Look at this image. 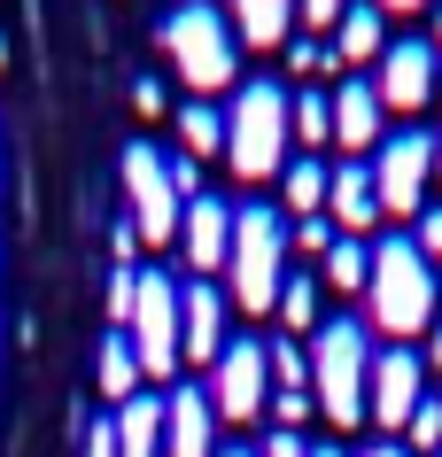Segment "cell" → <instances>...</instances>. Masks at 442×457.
I'll list each match as a JSON object with an SVG mask.
<instances>
[{
  "label": "cell",
  "mask_w": 442,
  "mask_h": 457,
  "mask_svg": "<svg viewBox=\"0 0 442 457\" xmlns=\"http://www.w3.org/2000/svg\"><path fill=\"white\" fill-rule=\"evenodd\" d=\"M380 94H372V78H349V86H334V140L349 147V163H365L372 147H380Z\"/></svg>",
  "instance_id": "2e32d148"
},
{
  "label": "cell",
  "mask_w": 442,
  "mask_h": 457,
  "mask_svg": "<svg viewBox=\"0 0 442 457\" xmlns=\"http://www.w3.org/2000/svg\"><path fill=\"white\" fill-rule=\"evenodd\" d=\"M132 117H163V78H132Z\"/></svg>",
  "instance_id": "836d02e7"
},
{
  "label": "cell",
  "mask_w": 442,
  "mask_h": 457,
  "mask_svg": "<svg viewBox=\"0 0 442 457\" xmlns=\"http://www.w3.org/2000/svg\"><path fill=\"white\" fill-rule=\"evenodd\" d=\"M412 248L427 256V264H442V210H419V225H412Z\"/></svg>",
  "instance_id": "d6a6232c"
},
{
  "label": "cell",
  "mask_w": 442,
  "mask_h": 457,
  "mask_svg": "<svg viewBox=\"0 0 442 457\" xmlns=\"http://www.w3.org/2000/svg\"><path fill=\"white\" fill-rule=\"evenodd\" d=\"M179 256L202 271H225V256H233V210H225L218 194H195L187 210H179Z\"/></svg>",
  "instance_id": "4fadbf2b"
},
{
  "label": "cell",
  "mask_w": 442,
  "mask_h": 457,
  "mask_svg": "<svg viewBox=\"0 0 442 457\" xmlns=\"http://www.w3.org/2000/svg\"><path fill=\"white\" fill-rule=\"evenodd\" d=\"M117 457H163V395H132L117 403Z\"/></svg>",
  "instance_id": "ac0fdd59"
},
{
  "label": "cell",
  "mask_w": 442,
  "mask_h": 457,
  "mask_svg": "<svg viewBox=\"0 0 442 457\" xmlns=\"http://www.w3.org/2000/svg\"><path fill=\"white\" fill-rule=\"evenodd\" d=\"M435 86H442V47L435 39H388V54L372 62V94H380V109H396V117L427 109Z\"/></svg>",
  "instance_id": "30bf717a"
},
{
  "label": "cell",
  "mask_w": 442,
  "mask_h": 457,
  "mask_svg": "<svg viewBox=\"0 0 442 457\" xmlns=\"http://www.w3.org/2000/svg\"><path fill=\"white\" fill-rule=\"evenodd\" d=\"M94 380H101V395H109V403H132V395H140V357H132V341L117 334V326H109V341H101V364H94Z\"/></svg>",
  "instance_id": "7402d4cb"
},
{
  "label": "cell",
  "mask_w": 442,
  "mask_h": 457,
  "mask_svg": "<svg viewBox=\"0 0 442 457\" xmlns=\"http://www.w3.org/2000/svg\"><path fill=\"white\" fill-rule=\"evenodd\" d=\"M210 403H218V427H256L271 411V364L256 334L225 341V357L210 364Z\"/></svg>",
  "instance_id": "9c48e42d"
},
{
  "label": "cell",
  "mask_w": 442,
  "mask_h": 457,
  "mask_svg": "<svg viewBox=\"0 0 442 457\" xmlns=\"http://www.w3.org/2000/svg\"><path fill=\"white\" fill-rule=\"evenodd\" d=\"M380 16H419V8H435V0H372Z\"/></svg>",
  "instance_id": "8d00e7d4"
},
{
  "label": "cell",
  "mask_w": 442,
  "mask_h": 457,
  "mask_svg": "<svg viewBox=\"0 0 442 457\" xmlns=\"http://www.w3.org/2000/svg\"><path fill=\"white\" fill-rule=\"evenodd\" d=\"M435 179H442V140H435Z\"/></svg>",
  "instance_id": "b9f144b4"
},
{
  "label": "cell",
  "mask_w": 442,
  "mask_h": 457,
  "mask_svg": "<svg viewBox=\"0 0 442 457\" xmlns=\"http://www.w3.org/2000/svg\"><path fill=\"white\" fill-rule=\"evenodd\" d=\"M71 434H78V457H117V427L109 419H71Z\"/></svg>",
  "instance_id": "f1b7e54d"
},
{
  "label": "cell",
  "mask_w": 442,
  "mask_h": 457,
  "mask_svg": "<svg viewBox=\"0 0 442 457\" xmlns=\"http://www.w3.org/2000/svg\"><path fill=\"white\" fill-rule=\"evenodd\" d=\"M288 140H295V94L271 78H241L233 109H225V163L233 179H279L288 170Z\"/></svg>",
  "instance_id": "7a4b0ae2"
},
{
  "label": "cell",
  "mask_w": 442,
  "mask_h": 457,
  "mask_svg": "<svg viewBox=\"0 0 442 457\" xmlns=\"http://www.w3.org/2000/svg\"><path fill=\"white\" fill-rule=\"evenodd\" d=\"M124 217H132V233H140V248H171L179 241V187H171V155L163 147L132 140L124 147Z\"/></svg>",
  "instance_id": "8992f818"
},
{
  "label": "cell",
  "mask_w": 442,
  "mask_h": 457,
  "mask_svg": "<svg viewBox=\"0 0 442 457\" xmlns=\"http://www.w3.org/2000/svg\"><path fill=\"white\" fill-rule=\"evenodd\" d=\"M218 364L225 357V295L210 287V279H195V287H179V364Z\"/></svg>",
  "instance_id": "5bb4252c"
},
{
  "label": "cell",
  "mask_w": 442,
  "mask_h": 457,
  "mask_svg": "<svg viewBox=\"0 0 442 457\" xmlns=\"http://www.w3.org/2000/svg\"><path fill=\"white\" fill-rule=\"evenodd\" d=\"M163 457H218V403H210V387L179 380L163 395Z\"/></svg>",
  "instance_id": "7c38bea8"
},
{
  "label": "cell",
  "mask_w": 442,
  "mask_h": 457,
  "mask_svg": "<svg viewBox=\"0 0 442 457\" xmlns=\"http://www.w3.org/2000/svg\"><path fill=\"white\" fill-rule=\"evenodd\" d=\"M271 318H279V334H319V271H288V287H279V303H271Z\"/></svg>",
  "instance_id": "603a6c76"
},
{
  "label": "cell",
  "mask_w": 442,
  "mask_h": 457,
  "mask_svg": "<svg viewBox=\"0 0 442 457\" xmlns=\"http://www.w3.org/2000/svg\"><path fill=\"white\" fill-rule=\"evenodd\" d=\"M295 241L311 248V256H326V248H334V217H303V225H295Z\"/></svg>",
  "instance_id": "e575fe53"
},
{
  "label": "cell",
  "mask_w": 442,
  "mask_h": 457,
  "mask_svg": "<svg viewBox=\"0 0 442 457\" xmlns=\"http://www.w3.org/2000/svg\"><path fill=\"white\" fill-rule=\"evenodd\" d=\"M427 24H435V47H442V0H435V8H427Z\"/></svg>",
  "instance_id": "ab89813d"
},
{
  "label": "cell",
  "mask_w": 442,
  "mask_h": 457,
  "mask_svg": "<svg viewBox=\"0 0 442 457\" xmlns=\"http://www.w3.org/2000/svg\"><path fill=\"white\" fill-rule=\"evenodd\" d=\"M326 187H334V163H319V155H295V163L279 170V202H288L295 225H303V217H326Z\"/></svg>",
  "instance_id": "ffe728a7"
},
{
  "label": "cell",
  "mask_w": 442,
  "mask_h": 457,
  "mask_svg": "<svg viewBox=\"0 0 442 457\" xmlns=\"http://www.w3.org/2000/svg\"><path fill=\"white\" fill-rule=\"evenodd\" d=\"M404 434H412V450H427V457L442 450V403H435V395L412 411V427H404Z\"/></svg>",
  "instance_id": "f546056e"
},
{
  "label": "cell",
  "mask_w": 442,
  "mask_h": 457,
  "mask_svg": "<svg viewBox=\"0 0 442 457\" xmlns=\"http://www.w3.org/2000/svg\"><path fill=\"white\" fill-rule=\"evenodd\" d=\"M288 210H271V202H248L233 210V256H225V279H233V303L248 311H271L279 287H288Z\"/></svg>",
  "instance_id": "5b68a950"
},
{
  "label": "cell",
  "mask_w": 442,
  "mask_h": 457,
  "mask_svg": "<svg viewBox=\"0 0 442 457\" xmlns=\"http://www.w3.org/2000/svg\"><path fill=\"white\" fill-rule=\"evenodd\" d=\"M256 457H311V442H303V434H279V427H271V434H264V450H256Z\"/></svg>",
  "instance_id": "d590c367"
},
{
  "label": "cell",
  "mask_w": 442,
  "mask_h": 457,
  "mask_svg": "<svg viewBox=\"0 0 442 457\" xmlns=\"http://www.w3.org/2000/svg\"><path fill=\"white\" fill-rule=\"evenodd\" d=\"M365 457H412V450H396V442H372V450Z\"/></svg>",
  "instance_id": "f35d334b"
},
{
  "label": "cell",
  "mask_w": 442,
  "mask_h": 457,
  "mask_svg": "<svg viewBox=\"0 0 442 457\" xmlns=\"http://www.w3.org/2000/svg\"><path fill=\"white\" fill-rule=\"evenodd\" d=\"M295 16L311 24V39H334V31H342V16H349V0H295Z\"/></svg>",
  "instance_id": "83f0119b"
},
{
  "label": "cell",
  "mask_w": 442,
  "mask_h": 457,
  "mask_svg": "<svg viewBox=\"0 0 442 457\" xmlns=\"http://www.w3.org/2000/svg\"><path fill=\"white\" fill-rule=\"evenodd\" d=\"M264 364H271V387H279V395H311V341L264 334Z\"/></svg>",
  "instance_id": "cb8c5ba5"
},
{
  "label": "cell",
  "mask_w": 442,
  "mask_h": 457,
  "mask_svg": "<svg viewBox=\"0 0 442 457\" xmlns=\"http://www.w3.org/2000/svg\"><path fill=\"white\" fill-rule=\"evenodd\" d=\"M311 457H349V450H334V442H319V450H311Z\"/></svg>",
  "instance_id": "60d3db41"
},
{
  "label": "cell",
  "mask_w": 442,
  "mask_h": 457,
  "mask_svg": "<svg viewBox=\"0 0 442 457\" xmlns=\"http://www.w3.org/2000/svg\"><path fill=\"white\" fill-rule=\"evenodd\" d=\"M271 427L303 434V427H311V395H271Z\"/></svg>",
  "instance_id": "1f68e13d"
},
{
  "label": "cell",
  "mask_w": 442,
  "mask_h": 457,
  "mask_svg": "<svg viewBox=\"0 0 442 457\" xmlns=\"http://www.w3.org/2000/svg\"><path fill=\"white\" fill-rule=\"evenodd\" d=\"M365 387H372V326L365 318H326L311 334V403L326 427H365Z\"/></svg>",
  "instance_id": "3957f363"
},
{
  "label": "cell",
  "mask_w": 442,
  "mask_h": 457,
  "mask_svg": "<svg viewBox=\"0 0 442 457\" xmlns=\"http://www.w3.org/2000/svg\"><path fill=\"white\" fill-rule=\"evenodd\" d=\"M427 364H442V318L427 326Z\"/></svg>",
  "instance_id": "74e56055"
},
{
  "label": "cell",
  "mask_w": 442,
  "mask_h": 457,
  "mask_svg": "<svg viewBox=\"0 0 442 457\" xmlns=\"http://www.w3.org/2000/svg\"><path fill=\"white\" fill-rule=\"evenodd\" d=\"M319 279H326V295H357V303H365V287H372V241L334 233V248L319 256Z\"/></svg>",
  "instance_id": "d6986e66"
},
{
  "label": "cell",
  "mask_w": 442,
  "mask_h": 457,
  "mask_svg": "<svg viewBox=\"0 0 442 457\" xmlns=\"http://www.w3.org/2000/svg\"><path fill=\"white\" fill-rule=\"evenodd\" d=\"M435 403H442V395H435Z\"/></svg>",
  "instance_id": "ee69618b"
},
{
  "label": "cell",
  "mask_w": 442,
  "mask_h": 457,
  "mask_svg": "<svg viewBox=\"0 0 442 457\" xmlns=\"http://www.w3.org/2000/svg\"><path fill=\"white\" fill-rule=\"evenodd\" d=\"M334 54H342V62H380V54H388V16H380L372 0H349L342 31H334Z\"/></svg>",
  "instance_id": "44dd1931"
},
{
  "label": "cell",
  "mask_w": 442,
  "mask_h": 457,
  "mask_svg": "<svg viewBox=\"0 0 442 457\" xmlns=\"http://www.w3.org/2000/svg\"><path fill=\"white\" fill-rule=\"evenodd\" d=\"M279 54H288V71H295V78H311V86H319L326 71H342V54H334V39H288Z\"/></svg>",
  "instance_id": "4316f807"
},
{
  "label": "cell",
  "mask_w": 442,
  "mask_h": 457,
  "mask_svg": "<svg viewBox=\"0 0 442 457\" xmlns=\"http://www.w3.org/2000/svg\"><path fill=\"white\" fill-rule=\"evenodd\" d=\"M132 287H140V271H132V264L109 271V318H117V334L132 326Z\"/></svg>",
  "instance_id": "4dcf8cb0"
},
{
  "label": "cell",
  "mask_w": 442,
  "mask_h": 457,
  "mask_svg": "<svg viewBox=\"0 0 442 457\" xmlns=\"http://www.w3.org/2000/svg\"><path fill=\"white\" fill-rule=\"evenodd\" d=\"M218 457H256V450H218Z\"/></svg>",
  "instance_id": "7bdbcfd3"
},
{
  "label": "cell",
  "mask_w": 442,
  "mask_h": 457,
  "mask_svg": "<svg viewBox=\"0 0 442 457\" xmlns=\"http://www.w3.org/2000/svg\"><path fill=\"white\" fill-rule=\"evenodd\" d=\"M435 457H442V450H435Z\"/></svg>",
  "instance_id": "f6af8a7d"
},
{
  "label": "cell",
  "mask_w": 442,
  "mask_h": 457,
  "mask_svg": "<svg viewBox=\"0 0 442 457\" xmlns=\"http://www.w3.org/2000/svg\"><path fill=\"white\" fill-rule=\"evenodd\" d=\"M155 47H163L171 78L187 86V101H210L225 86H241V39L225 24V8H210V0H179L155 24Z\"/></svg>",
  "instance_id": "6da1fadb"
},
{
  "label": "cell",
  "mask_w": 442,
  "mask_h": 457,
  "mask_svg": "<svg viewBox=\"0 0 442 457\" xmlns=\"http://www.w3.org/2000/svg\"><path fill=\"white\" fill-rule=\"evenodd\" d=\"M179 117V155H225V109H210V101H187V109H171Z\"/></svg>",
  "instance_id": "d4e9b609"
},
{
  "label": "cell",
  "mask_w": 442,
  "mask_h": 457,
  "mask_svg": "<svg viewBox=\"0 0 442 457\" xmlns=\"http://www.w3.org/2000/svg\"><path fill=\"white\" fill-rule=\"evenodd\" d=\"M225 24H233L241 47H288L295 0H225Z\"/></svg>",
  "instance_id": "e0dca14e"
},
{
  "label": "cell",
  "mask_w": 442,
  "mask_h": 457,
  "mask_svg": "<svg viewBox=\"0 0 442 457\" xmlns=\"http://www.w3.org/2000/svg\"><path fill=\"white\" fill-rule=\"evenodd\" d=\"M427 179H435V140L427 132H388V140L372 147V187H380V217H412L427 210Z\"/></svg>",
  "instance_id": "ba28073f"
},
{
  "label": "cell",
  "mask_w": 442,
  "mask_h": 457,
  "mask_svg": "<svg viewBox=\"0 0 442 457\" xmlns=\"http://www.w3.org/2000/svg\"><path fill=\"white\" fill-rule=\"evenodd\" d=\"M124 341H132V357H140L147 380H171V372H179V279H171V271H140Z\"/></svg>",
  "instance_id": "52a82bcc"
},
{
  "label": "cell",
  "mask_w": 442,
  "mask_h": 457,
  "mask_svg": "<svg viewBox=\"0 0 442 457\" xmlns=\"http://www.w3.org/2000/svg\"><path fill=\"white\" fill-rule=\"evenodd\" d=\"M295 132L311 147L334 140V94H326V86H303V94H295Z\"/></svg>",
  "instance_id": "484cf974"
},
{
  "label": "cell",
  "mask_w": 442,
  "mask_h": 457,
  "mask_svg": "<svg viewBox=\"0 0 442 457\" xmlns=\"http://www.w3.org/2000/svg\"><path fill=\"white\" fill-rule=\"evenodd\" d=\"M326 217H334V233H357V241H365L372 225H380L372 155H365V163H334V187H326Z\"/></svg>",
  "instance_id": "9a60e30c"
},
{
  "label": "cell",
  "mask_w": 442,
  "mask_h": 457,
  "mask_svg": "<svg viewBox=\"0 0 442 457\" xmlns=\"http://www.w3.org/2000/svg\"><path fill=\"white\" fill-rule=\"evenodd\" d=\"M365 318L388 341L427 334L435 326V264L412 248V233H380L372 241V287H365Z\"/></svg>",
  "instance_id": "277c9868"
},
{
  "label": "cell",
  "mask_w": 442,
  "mask_h": 457,
  "mask_svg": "<svg viewBox=\"0 0 442 457\" xmlns=\"http://www.w3.org/2000/svg\"><path fill=\"white\" fill-rule=\"evenodd\" d=\"M427 357L412 349H380L372 357V387H365V427H412V411L427 403Z\"/></svg>",
  "instance_id": "8fae6325"
}]
</instances>
